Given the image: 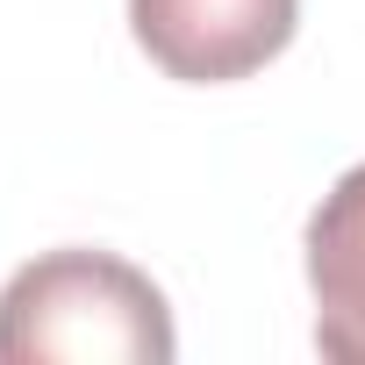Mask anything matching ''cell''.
I'll return each mask as SVG.
<instances>
[{
  "mask_svg": "<svg viewBox=\"0 0 365 365\" xmlns=\"http://www.w3.org/2000/svg\"><path fill=\"white\" fill-rule=\"evenodd\" d=\"M301 29V0H129L136 51L187 86L265 72Z\"/></svg>",
  "mask_w": 365,
  "mask_h": 365,
  "instance_id": "7a4b0ae2",
  "label": "cell"
},
{
  "mask_svg": "<svg viewBox=\"0 0 365 365\" xmlns=\"http://www.w3.org/2000/svg\"><path fill=\"white\" fill-rule=\"evenodd\" d=\"M308 287H315V351L365 365V165H351L308 215Z\"/></svg>",
  "mask_w": 365,
  "mask_h": 365,
  "instance_id": "3957f363",
  "label": "cell"
},
{
  "mask_svg": "<svg viewBox=\"0 0 365 365\" xmlns=\"http://www.w3.org/2000/svg\"><path fill=\"white\" fill-rule=\"evenodd\" d=\"M172 351L158 279L115 251H43L0 287V365H172Z\"/></svg>",
  "mask_w": 365,
  "mask_h": 365,
  "instance_id": "6da1fadb",
  "label": "cell"
}]
</instances>
